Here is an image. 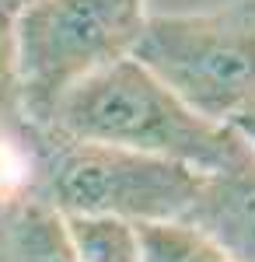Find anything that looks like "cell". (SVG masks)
Instances as JSON below:
<instances>
[{
	"label": "cell",
	"mask_w": 255,
	"mask_h": 262,
	"mask_svg": "<svg viewBox=\"0 0 255 262\" xmlns=\"http://www.w3.org/2000/svg\"><path fill=\"white\" fill-rule=\"evenodd\" d=\"M46 126L77 140L175 161L199 175L252 161L245 143L227 126L196 116L133 56H122L77 81L53 105Z\"/></svg>",
	"instance_id": "obj_1"
},
{
	"label": "cell",
	"mask_w": 255,
	"mask_h": 262,
	"mask_svg": "<svg viewBox=\"0 0 255 262\" xmlns=\"http://www.w3.org/2000/svg\"><path fill=\"white\" fill-rule=\"evenodd\" d=\"M32 192L63 217H116L133 227L178 224L199 185L193 168L77 140L46 122H32Z\"/></svg>",
	"instance_id": "obj_2"
},
{
	"label": "cell",
	"mask_w": 255,
	"mask_h": 262,
	"mask_svg": "<svg viewBox=\"0 0 255 262\" xmlns=\"http://www.w3.org/2000/svg\"><path fill=\"white\" fill-rule=\"evenodd\" d=\"M133 60L196 116L231 126L255 108V0L147 14Z\"/></svg>",
	"instance_id": "obj_3"
},
{
	"label": "cell",
	"mask_w": 255,
	"mask_h": 262,
	"mask_svg": "<svg viewBox=\"0 0 255 262\" xmlns=\"http://www.w3.org/2000/svg\"><path fill=\"white\" fill-rule=\"evenodd\" d=\"M147 0H35L18 11L21 105L46 122L70 88L109 63L133 56Z\"/></svg>",
	"instance_id": "obj_4"
},
{
	"label": "cell",
	"mask_w": 255,
	"mask_h": 262,
	"mask_svg": "<svg viewBox=\"0 0 255 262\" xmlns=\"http://www.w3.org/2000/svg\"><path fill=\"white\" fill-rule=\"evenodd\" d=\"M182 227L199 234L231 262H255V161L199 175Z\"/></svg>",
	"instance_id": "obj_5"
},
{
	"label": "cell",
	"mask_w": 255,
	"mask_h": 262,
	"mask_svg": "<svg viewBox=\"0 0 255 262\" xmlns=\"http://www.w3.org/2000/svg\"><path fill=\"white\" fill-rule=\"evenodd\" d=\"M0 262H77L63 213L35 192L0 196Z\"/></svg>",
	"instance_id": "obj_6"
},
{
	"label": "cell",
	"mask_w": 255,
	"mask_h": 262,
	"mask_svg": "<svg viewBox=\"0 0 255 262\" xmlns=\"http://www.w3.org/2000/svg\"><path fill=\"white\" fill-rule=\"evenodd\" d=\"M77 262H140V231L116 217H63Z\"/></svg>",
	"instance_id": "obj_7"
},
{
	"label": "cell",
	"mask_w": 255,
	"mask_h": 262,
	"mask_svg": "<svg viewBox=\"0 0 255 262\" xmlns=\"http://www.w3.org/2000/svg\"><path fill=\"white\" fill-rule=\"evenodd\" d=\"M140 262H231L182 224H140Z\"/></svg>",
	"instance_id": "obj_8"
},
{
	"label": "cell",
	"mask_w": 255,
	"mask_h": 262,
	"mask_svg": "<svg viewBox=\"0 0 255 262\" xmlns=\"http://www.w3.org/2000/svg\"><path fill=\"white\" fill-rule=\"evenodd\" d=\"M28 119L21 105V74H18V7L0 0V133L14 129Z\"/></svg>",
	"instance_id": "obj_9"
},
{
	"label": "cell",
	"mask_w": 255,
	"mask_h": 262,
	"mask_svg": "<svg viewBox=\"0 0 255 262\" xmlns=\"http://www.w3.org/2000/svg\"><path fill=\"white\" fill-rule=\"evenodd\" d=\"M227 129H231L238 140L245 143V150L252 154V161H255V108H252V112H245V116H238Z\"/></svg>",
	"instance_id": "obj_10"
},
{
	"label": "cell",
	"mask_w": 255,
	"mask_h": 262,
	"mask_svg": "<svg viewBox=\"0 0 255 262\" xmlns=\"http://www.w3.org/2000/svg\"><path fill=\"white\" fill-rule=\"evenodd\" d=\"M11 4H14V7L21 11V7H28V4H35V0H11Z\"/></svg>",
	"instance_id": "obj_11"
}]
</instances>
